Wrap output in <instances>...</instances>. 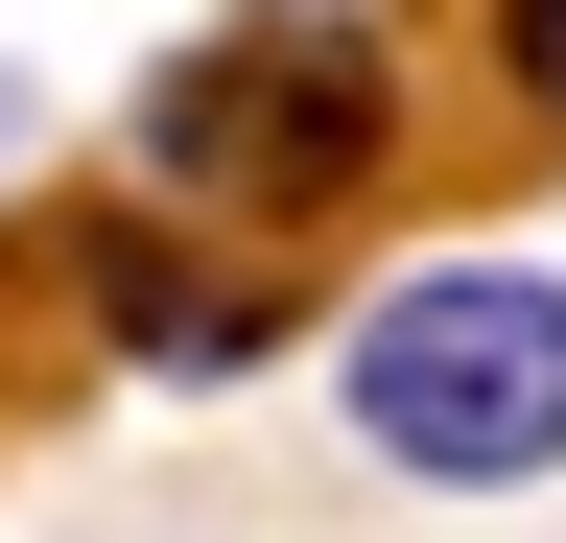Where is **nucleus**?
Returning a JSON list of instances; mask_svg holds the SVG:
<instances>
[{
	"label": "nucleus",
	"instance_id": "3",
	"mask_svg": "<svg viewBox=\"0 0 566 543\" xmlns=\"http://www.w3.org/2000/svg\"><path fill=\"white\" fill-rule=\"evenodd\" d=\"M71 284H95V331H118L142 378H237V355H283V284H260V260H189V237H142V213L71 237Z\"/></svg>",
	"mask_w": 566,
	"mask_h": 543
},
{
	"label": "nucleus",
	"instance_id": "2",
	"mask_svg": "<svg viewBox=\"0 0 566 543\" xmlns=\"http://www.w3.org/2000/svg\"><path fill=\"white\" fill-rule=\"evenodd\" d=\"M378 143H401V72L331 0H237L212 48L142 72V166L212 189V213H331V189H378Z\"/></svg>",
	"mask_w": 566,
	"mask_h": 543
},
{
	"label": "nucleus",
	"instance_id": "1",
	"mask_svg": "<svg viewBox=\"0 0 566 543\" xmlns=\"http://www.w3.org/2000/svg\"><path fill=\"white\" fill-rule=\"evenodd\" d=\"M354 449L424 497H543L566 472V260H401L354 307Z\"/></svg>",
	"mask_w": 566,
	"mask_h": 543
},
{
	"label": "nucleus",
	"instance_id": "4",
	"mask_svg": "<svg viewBox=\"0 0 566 543\" xmlns=\"http://www.w3.org/2000/svg\"><path fill=\"white\" fill-rule=\"evenodd\" d=\"M495 72H520V95L566 118V0H495Z\"/></svg>",
	"mask_w": 566,
	"mask_h": 543
}]
</instances>
